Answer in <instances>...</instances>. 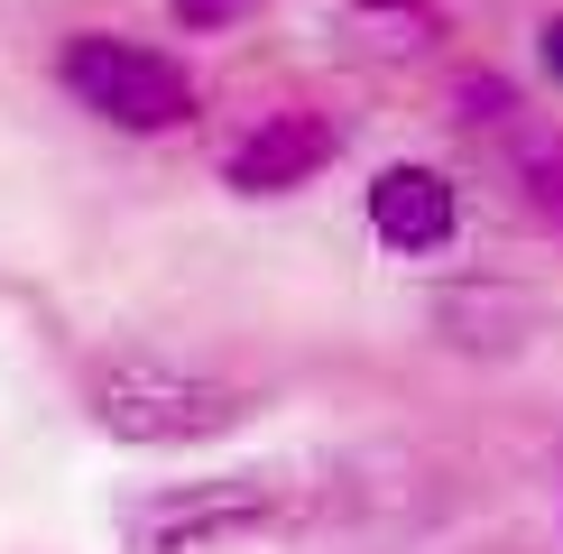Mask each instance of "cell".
<instances>
[{
    "label": "cell",
    "mask_w": 563,
    "mask_h": 554,
    "mask_svg": "<svg viewBox=\"0 0 563 554\" xmlns=\"http://www.w3.org/2000/svg\"><path fill=\"white\" fill-rule=\"evenodd\" d=\"M536 65H545V75H554V84H563V10H554V19H545V29H536Z\"/></svg>",
    "instance_id": "9c48e42d"
},
{
    "label": "cell",
    "mask_w": 563,
    "mask_h": 554,
    "mask_svg": "<svg viewBox=\"0 0 563 554\" xmlns=\"http://www.w3.org/2000/svg\"><path fill=\"white\" fill-rule=\"evenodd\" d=\"M75 407L92 416V434H111L130 453H195V444H222L231 425H250L260 388L231 379V369L176 361L157 342H102L75 369Z\"/></svg>",
    "instance_id": "6da1fadb"
},
{
    "label": "cell",
    "mask_w": 563,
    "mask_h": 554,
    "mask_svg": "<svg viewBox=\"0 0 563 554\" xmlns=\"http://www.w3.org/2000/svg\"><path fill=\"white\" fill-rule=\"evenodd\" d=\"M361 19H388V29H407V37H434L443 29V0H351Z\"/></svg>",
    "instance_id": "52a82bcc"
},
{
    "label": "cell",
    "mask_w": 563,
    "mask_h": 554,
    "mask_svg": "<svg viewBox=\"0 0 563 554\" xmlns=\"http://www.w3.org/2000/svg\"><path fill=\"white\" fill-rule=\"evenodd\" d=\"M56 84L121 138H176L203 111V84L185 75L167 46H139L121 29H75L56 46Z\"/></svg>",
    "instance_id": "7a4b0ae2"
},
{
    "label": "cell",
    "mask_w": 563,
    "mask_h": 554,
    "mask_svg": "<svg viewBox=\"0 0 563 554\" xmlns=\"http://www.w3.org/2000/svg\"><path fill=\"white\" fill-rule=\"evenodd\" d=\"M361 213H369V241L397 250V259H443L462 241V185L426 157H388L361 185Z\"/></svg>",
    "instance_id": "5b68a950"
},
{
    "label": "cell",
    "mask_w": 563,
    "mask_h": 554,
    "mask_svg": "<svg viewBox=\"0 0 563 554\" xmlns=\"http://www.w3.org/2000/svg\"><path fill=\"white\" fill-rule=\"evenodd\" d=\"M333 157H342V121H323L314 102H277V111H260V121L222 148V185L241 203H277V195L323 185Z\"/></svg>",
    "instance_id": "277c9868"
},
{
    "label": "cell",
    "mask_w": 563,
    "mask_h": 554,
    "mask_svg": "<svg viewBox=\"0 0 563 554\" xmlns=\"http://www.w3.org/2000/svg\"><path fill=\"white\" fill-rule=\"evenodd\" d=\"M296 480L287 472H222V480H176V490L130 499V554H222L296 527Z\"/></svg>",
    "instance_id": "3957f363"
},
{
    "label": "cell",
    "mask_w": 563,
    "mask_h": 554,
    "mask_svg": "<svg viewBox=\"0 0 563 554\" xmlns=\"http://www.w3.org/2000/svg\"><path fill=\"white\" fill-rule=\"evenodd\" d=\"M508 111H518L508 75H462V121H508Z\"/></svg>",
    "instance_id": "ba28073f"
},
{
    "label": "cell",
    "mask_w": 563,
    "mask_h": 554,
    "mask_svg": "<svg viewBox=\"0 0 563 554\" xmlns=\"http://www.w3.org/2000/svg\"><path fill=\"white\" fill-rule=\"evenodd\" d=\"M260 10H268V0H167V19L185 37H231V29H250Z\"/></svg>",
    "instance_id": "8992f818"
}]
</instances>
